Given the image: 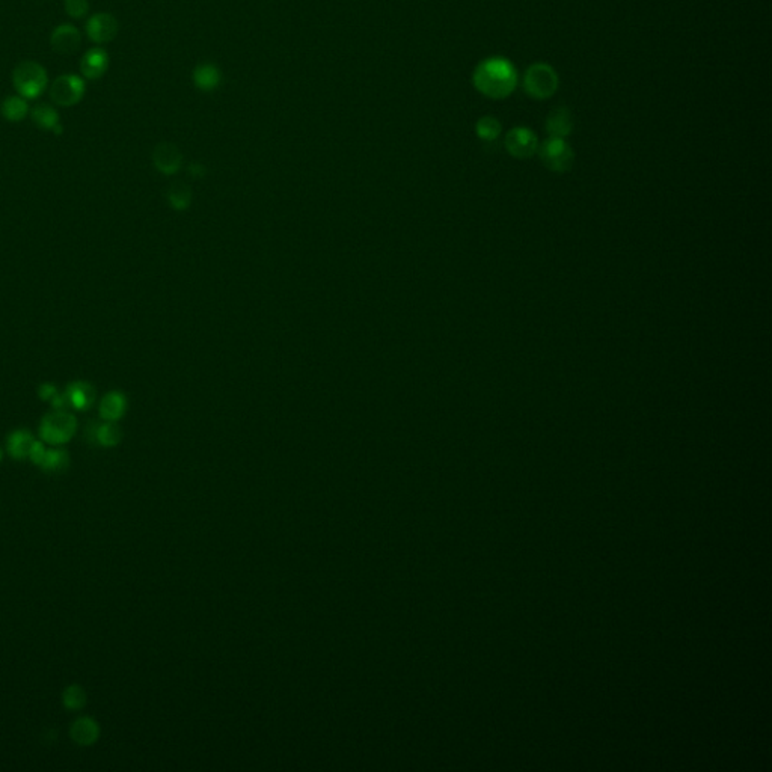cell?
Segmentation results:
<instances>
[{
  "instance_id": "obj_1",
  "label": "cell",
  "mask_w": 772,
  "mask_h": 772,
  "mask_svg": "<svg viewBox=\"0 0 772 772\" xmlns=\"http://www.w3.org/2000/svg\"><path fill=\"white\" fill-rule=\"evenodd\" d=\"M472 82L475 89L494 100L509 97L518 85V73L509 59L495 56L484 59L475 68Z\"/></svg>"
},
{
  "instance_id": "obj_2",
  "label": "cell",
  "mask_w": 772,
  "mask_h": 772,
  "mask_svg": "<svg viewBox=\"0 0 772 772\" xmlns=\"http://www.w3.org/2000/svg\"><path fill=\"white\" fill-rule=\"evenodd\" d=\"M12 85L26 100H35L49 88V75L36 60H21L12 70Z\"/></svg>"
},
{
  "instance_id": "obj_3",
  "label": "cell",
  "mask_w": 772,
  "mask_h": 772,
  "mask_svg": "<svg viewBox=\"0 0 772 772\" xmlns=\"http://www.w3.org/2000/svg\"><path fill=\"white\" fill-rule=\"evenodd\" d=\"M558 88V75L554 68L548 64H534L524 75L525 93L535 100H546L555 94Z\"/></svg>"
},
{
  "instance_id": "obj_4",
  "label": "cell",
  "mask_w": 772,
  "mask_h": 772,
  "mask_svg": "<svg viewBox=\"0 0 772 772\" xmlns=\"http://www.w3.org/2000/svg\"><path fill=\"white\" fill-rule=\"evenodd\" d=\"M75 429H77V421L71 413L67 411H53L43 418L40 436L44 442L50 445H60L70 441L75 433Z\"/></svg>"
},
{
  "instance_id": "obj_5",
  "label": "cell",
  "mask_w": 772,
  "mask_h": 772,
  "mask_svg": "<svg viewBox=\"0 0 772 772\" xmlns=\"http://www.w3.org/2000/svg\"><path fill=\"white\" fill-rule=\"evenodd\" d=\"M86 93L85 80L75 74H62L50 85L51 101L60 108H71L82 101Z\"/></svg>"
},
{
  "instance_id": "obj_6",
  "label": "cell",
  "mask_w": 772,
  "mask_h": 772,
  "mask_svg": "<svg viewBox=\"0 0 772 772\" xmlns=\"http://www.w3.org/2000/svg\"><path fill=\"white\" fill-rule=\"evenodd\" d=\"M543 165L554 172H566L573 165V151L564 139L549 138L537 148Z\"/></svg>"
},
{
  "instance_id": "obj_7",
  "label": "cell",
  "mask_w": 772,
  "mask_h": 772,
  "mask_svg": "<svg viewBox=\"0 0 772 772\" xmlns=\"http://www.w3.org/2000/svg\"><path fill=\"white\" fill-rule=\"evenodd\" d=\"M85 30L88 38L93 43L106 44L115 40L119 32V23L115 15L109 12H97L88 19Z\"/></svg>"
},
{
  "instance_id": "obj_8",
  "label": "cell",
  "mask_w": 772,
  "mask_h": 772,
  "mask_svg": "<svg viewBox=\"0 0 772 772\" xmlns=\"http://www.w3.org/2000/svg\"><path fill=\"white\" fill-rule=\"evenodd\" d=\"M505 148L513 157L528 158L539 148V141L534 132L525 127H516L507 133Z\"/></svg>"
},
{
  "instance_id": "obj_9",
  "label": "cell",
  "mask_w": 772,
  "mask_h": 772,
  "mask_svg": "<svg viewBox=\"0 0 772 772\" xmlns=\"http://www.w3.org/2000/svg\"><path fill=\"white\" fill-rule=\"evenodd\" d=\"M50 45L59 55H73L82 45L80 30L70 23L59 25L50 35Z\"/></svg>"
},
{
  "instance_id": "obj_10",
  "label": "cell",
  "mask_w": 772,
  "mask_h": 772,
  "mask_svg": "<svg viewBox=\"0 0 772 772\" xmlns=\"http://www.w3.org/2000/svg\"><path fill=\"white\" fill-rule=\"evenodd\" d=\"M109 68V53L101 47L89 49L80 60V73L88 80H97Z\"/></svg>"
},
{
  "instance_id": "obj_11",
  "label": "cell",
  "mask_w": 772,
  "mask_h": 772,
  "mask_svg": "<svg viewBox=\"0 0 772 772\" xmlns=\"http://www.w3.org/2000/svg\"><path fill=\"white\" fill-rule=\"evenodd\" d=\"M153 163L158 172L166 173V176H172L176 173L183 163V156H181L180 149L173 145V143H158L153 151Z\"/></svg>"
},
{
  "instance_id": "obj_12",
  "label": "cell",
  "mask_w": 772,
  "mask_h": 772,
  "mask_svg": "<svg viewBox=\"0 0 772 772\" xmlns=\"http://www.w3.org/2000/svg\"><path fill=\"white\" fill-rule=\"evenodd\" d=\"M67 397L70 401V406L74 407L75 411H88L95 403L97 392L94 386L88 382H74L67 388Z\"/></svg>"
},
{
  "instance_id": "obj_13",
  "label": "cell",
  "mask_w": 772,
  "mask_h": 772,
  "mask_svg": "<svg viewBox=\"0 0 772 772\" xmlns=\"http://www.w3.org/2000/svg\"><path fill=\"white\" fill-rule=\"evenodd\" d=\"M30 118H32L34 124L40 127L41 130L53 132L55 134H62V125H60L59 113L47 103H40L30 110Z\"/></svg>"
},
{
  "instance_id": "obj_14",
  "label": "cell",
  "mask_w": 772,
  "mask_h": 772,
  "mask_svg": "<svg viewBox=\"0 0 772 772\" xmlns=\"http://www.w3.org/2000/svg\"><path fill=\"white\" fill-rule=\"evenodd\" d=\"M546 130L551 138L564 139L573 130V117L567 108H557L546 118Z\"/></svg>"
},
{
  "instance_id": "obj_15",
  "label": "cell",
  "mask_w": 772,
  "mask_h": 772,
  "mask_svg": "<svg viewBox=\"0 0 772 772\" xmlns=\"http://www.w3.org/2000/svg\"><path fill=\"white\" fill-rule=\"evenodd\" d=\"M127 409V398L123 392L112 391L106 394L103 400L100 401V416L104 421L117 422L121 420L125 413Z\"/></svg>"
},
{
  "instance_id": "obj_16",
  "label": "cell",
  "mask_w": 772,
  "mask_h": 772,
  "mask_svg": "<svg viewBox=\"0 0 772 772\" xmlns=\"http://www.w3.org/2000/svg\"><path fill=\"white\" fill-rule=\"evenodd\" d=\"M0 113L10 123H20L29 113V103L21 95H8L0 103Z\"/></svg>"
},
{
  "instance_id": "obj_17",
  "label": "cell",
  "mask_w": 772,
  "mask_h": 772,
  "mask_svg": "<svg viewBox=\"0 0 772 772\" xmlns=\"http://www.w3.org/2000/svg\"><path fill=\"white\" fill-rule=\"evenodd\" d=\"M222 82L221 70L213 64H202L195 68L193 83L201 91H213Z\"/></svg>"
},
{
  "instance_id": "obj_18",
  "label": "cell",
  "mask_w": 772,
  "mask_h": 772,
  "mask_svg": "<svg viewBox=\"0 0 772 772\" xmlns=\"http://www.w3.org/2000/svg\"><path fill=\"white\" fill-rule=\"evenodd\" d=\"M35 442L32 433L27 430H15L8 437V453L15 460H23L29 457L30 446Z\"/></svg>"
},
{
  "instance_id": "obj_19",
  "label": "cell",
  "mask_w": 772,
  "mask_h": 772,
  "mask_svg": "<svg viewBox=\"0 0 772 772\" xmlns=\"http://www.w3.org/2000/svg\"><path fill=\"white\" fill-rule=\"evenodd\" d=\"M70 735L77 744L91 745L98 739V735H100V729H98V725L94 720H91V718L85 716V718H79V720L71 725Z\"/></svg>"
},
{
  "instance_id": "obj_20",
  "label": "cell",
  "mask_w": 772,
  "mask_h": 772,
  "mask_svg": "<svg viewBox=\"0 0 772 772\" xmlns=\"http://www.w3.org/2000/svg\"><path fill=\"white\" fill-rule=\"evenodd\" d=\"M70 465V457H68L67 451L64 450H49L45 451V456L43 459V463L40 465L45 472L58 474L64 472Z\"/></svg>"
},
{
  "instance_id": "obj_21",
  "label": "cell",
  "mask_w": 772,
  "mask_h": 772,
  "mask_svg": "<svg viewBox=\"0 0 772 772\" xmlns=\"http://www.w3.org/2000/svg\"><path fill=\"white\" fill-rule=\"evenodd\" d=\"M97 444L101 446H115L123 439V431L117 426L115 422L106 421L104 424H98L95 431Z\"/></svg>"
},
{
  "instance_id": "obj_22",
  "label": "cell",
  "mask_w": 772,
  "mask_h": 772,
  "mask_svg": "<svg viewBox=\"0 0 772 772\" xmlns=\"http://www.w3.org/2000/svg\"><path fill=\"white\" fill-rule=\"evenodd\" d=\"M475 132L477 136L483 141L486 142L496 141L498 136L501 134V124H499V121L494 117H483L479 119V123H477Z\"/></svg>"
},
{
  "instance_id": "obj_23",
  "label": "cell",
  "mask_w": 772,
  "mask_h": 772,
  "mask_svg": "<svg viewBox=\"0 0 772 772\" xmlns=\"http://www.w3.org/2000/svg\"><path fill=\"white\" fill-rule=\"evenodd\" d=\"M168 200L172 208L186 210L189 206H191V200H192L191 189H189L184 183L172 184L168 192Z\"/></svg>"
},
{
  "instance_id": "obj_24",
  "label": "cell",
  "mask_w": 772,
  "mask_h": 772,
  "mask_svg": "<svg viewBox=\"0 0 772 772\" xmlns=\"http://www.w3.org/2000/svg\"><path fill=\"white\" fill-rule=\"evenodd\" d=\"M85 703H86V694L79 685H71L67 688L64 692V705L68 709L71 710L82 709L85 706Z\"/></svg>"
},
{
  "instance_id": "obj_25",
  "label": "cell",
  "mask_w": 772,
  "mask_h": 772,
  "mask_svg": "<svg viewBox=\"0 0 772 772\" xmlns=\"http://www.w3.org/2000/svg\"><path fill=\"white\" fill-rule=\"evenodd\" d=\"M64 8L70 17L79 20L89 12V2L88 0H65Z\"/></svg>"
},
{
  "instance_id": "obj_26",
  "label": "cell",
  "mask_w": 772,
  "mask_h": 772,
  "mask_svg": "<svg viewBox=\"0 0 772 772\" xmlns=\"http://www.w3.org/2000/svg\"><path fill=\"white\" fill-rule=\"evenodd\" d=\"M45 450L44 445L41 442H34L32 446H30V451H29V459L34 461L35 465H41L43 463V459L45 456Z\"/></svg>"
},
{
  "instance_id": "obj_27",
  "label": "cell",
  "mask_w": 772,
  "mask_h": 772,
  "mask_svg": "<svg viewBox=\"0 0 772 772\" xmlns=\"http://www.w3.org/2000/svg\"><path fill=\"white\" fill-rule=\"evenodd\" d=\"M58 394L56 386L53 383H43L40 388H38V396L43 401H51V398L55 397Z\"/></svg>"
},
{
  "instance_id": "obj_28",
  "label": "cell",
  "mask_w": 772,
  "mask_h": 772,
  "mask_svg": "<svg viewBox=\"0 0 772 772\" xmlns=\"http://www.w3.org/2000/svg\"><path fill=\"white\" fill-rule=\"evenodd\" d=\"M50 403H51L53 411H67V407L70 406V401H68V397H67L65 392L64 394L58 392L56 396L51 398Z\"/></svg>"
},
{
  "instance_id": "obj_29",
  "label": "cell",
  "mask_w": 772,
  "mask_h": 772,
  "mask_svg": "<svg viewBox=\"0 0 772 772\" xmlns=\"http://www.w3.org/2000/svg\"><path fill=\"white\" fill-rule=\"evenodd\" d=\"M204 172H206V169H204L202 165H200V163H192L191 165V173L193 177H196V178L202 177Z\"/></svg>"
},
{
  "instance_id": "obj_30",
  "label": "cell",
  "mask_w": 772,
  "mask_h": 772,
  "mask_svg": "<svg viewBox=\"0 0 772 772\" xmlns=\"http://www.w3.org/2000/svg\"><path fill=\"white\" fill-rule=\"evenodd\" d=\"M0 459H2V451H0Z\"/></svg>"
}]
</instances>
